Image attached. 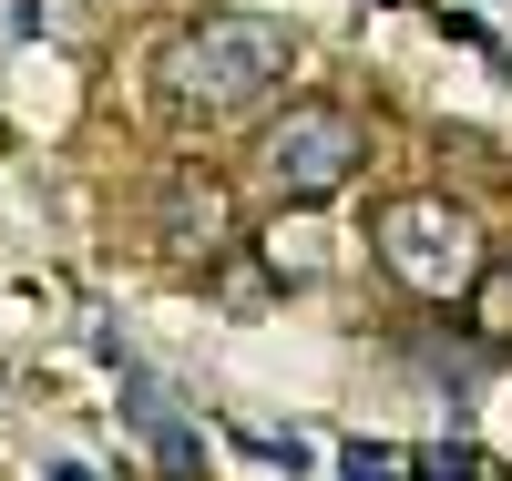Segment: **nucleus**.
<instances>
[{
    "label": "nucleus",
    "mask_w": 512,
    "mask_h": 481,
    "mask_svg": "<svg viewBox=\"0 0 512 481\" xmlns=\"http://www.w3.org/2000/svg\"><path fill=\"white\" fill-rule=\"evenodd\" d=\"M369 256L390 267L410 297H472L482 287V267H492V246H482V226L461 215L451 195H390L369 215Z\"/></svg>",
    "instance_id": "obj_2"
},
{
    "label": "nucleus",
    "mask_w": 512,
    "mask_h": 481,
    "mask_svg": "<svg viewBox=\"0 0 512 481\" xmlns=\"http://www.w3.org/2000/svg\"><path fill=\"white\" fill-rule=\"evenodd\" d=\"M472 297L492 308V328H512V256H502V267H482V287H472Z\"/></svg>",
    "instance_id": "obj_7"
},
{
    "label": "nucleus",
    "mask_w": 512,
    "mask_h": 481,
    "mask_svg": "<svg viewBox=\"0 0 512 481\" xmlns=\"http://www.w3.org/2000/svg\"><path fill=\"white\" fill-rule=\"evenodd\" d=\"M236 236V205H226V185H216V174H175V185H164V246H175V256H216Z\"/></svg>",
    "instance_id": "obj_4"
},
{
    "label": "nucleus",
    "mask_w": 512,
    "mask_h": 481,
    "mask_svg": "<svg viewBox=\"0 0 512 481\" xmlns=\"http://www.w3.org/2000/svg\"><path fill=\"white\" fill-rule=\"evenodd\" d=\"M338 471H349V481H410V451H390V441H349V451H338Z\"/></svg>",
    "instance_id": "obj_5"
},
{
    "label": "nucleus",
    "mask_w": 512,
    "mask_h": 481,
    "mask_svg": "<svg viewBox=\"0 0 512 481\" xmlns=\"http://www.w3.org/2000/svg\"><path fill=\"white\" fill-rule=\"evenodd\" d=\"M256 154H267V185L287 195V205H328L338 185H349V174L369 164V123L349 113V103H287L277 123H267V144H256Z\"/></svg>",
    "instance_id": "obj_3"
},
{
    "label": "nucleus",
    "mask_w": 512,
    "mask_h": 481,
    "mask_svg": "<svg viewBox=\"0 0 512 481\" xmlns=\"http://www.w3.org/2000/svg\"><path fill=\"white\" fill-rule=\"evenodd\" d=\"M420 481H482V451H410Z\"/></svg>",
    "instance_id": "obj_6"
},
{
    "label": "nucleus",
    "mask_w": 512,
    "mask_h": 481,
    "mask_svg": "<svg viewBox=\"0 0 512 481\" xmlns=\"http://www.w3.org/2000/svg\"><path fill=\"white\" fill-rule=\"evenodd\" d=\"M297 72V41L267 11H205L154 52V103L175 123H236Z\"/></svg>",
    "instance_id": "obj_1"
}]
</instances>
